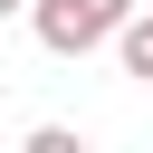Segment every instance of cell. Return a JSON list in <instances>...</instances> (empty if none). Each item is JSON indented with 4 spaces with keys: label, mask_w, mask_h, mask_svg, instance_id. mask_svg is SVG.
Returning <instances> with one entry per match:
<instances>
[{
    "label": "cell",
    "mask_w": 153,
    "mask_h": 153,
    "mask_svg": "<svg viewBox=\"0 0 153 153\" xmlns=\"http://www.w3.org/2000/svg\"><path fill=\"white\" fill-rule=\"evenodd\" d=\"M124 10H134V0H29V29H38L48 57H86V48L115 38Z\"/></svg>",
    "instance_id": "1"
},
{
    "label": "cell",
    "mask_w": 153,
    "mask_h": 153,
    "mask_svg": "<svg viewBox=\"0 0 153 153\" xmlns=\"http://www.w3.org/2000/svg\"><path fill=\"white\" fill-rule=\"evenodd\" d=\"M105 48L124 57V76H143V86H153V10H143V0L115 19V38H105Z\"/></svg>",
    "instance_id": "2"
},
{
    "label": "cell",
    "mask_w": 153,
    "mask_h": 153,
    "mask_svg": "<svg viewBox=\"0 0 153 153\" xmlns=\"http://www.w3.org/2000/svg\"><path fill=\"white\" fill-rule=\"evenodd\" d=\"M19 10H29V0H0V19H19Z\"/></svg>",
    "instance_id": "3"
},
{
    "label": "cell",
    "mask_w": 153,
    "mask_h": 153,
    "mask_svg": "<svg viewBox=\"0 0 153 153\" xmlns=\"http://www.w3.org/2000/svg\"><path fill=\"white\" fill-rule=\"evenodd\" d=\"M143 10H153V0H143Z\"/></svg>",
    "instance_id": "4"
}]
</instances>
